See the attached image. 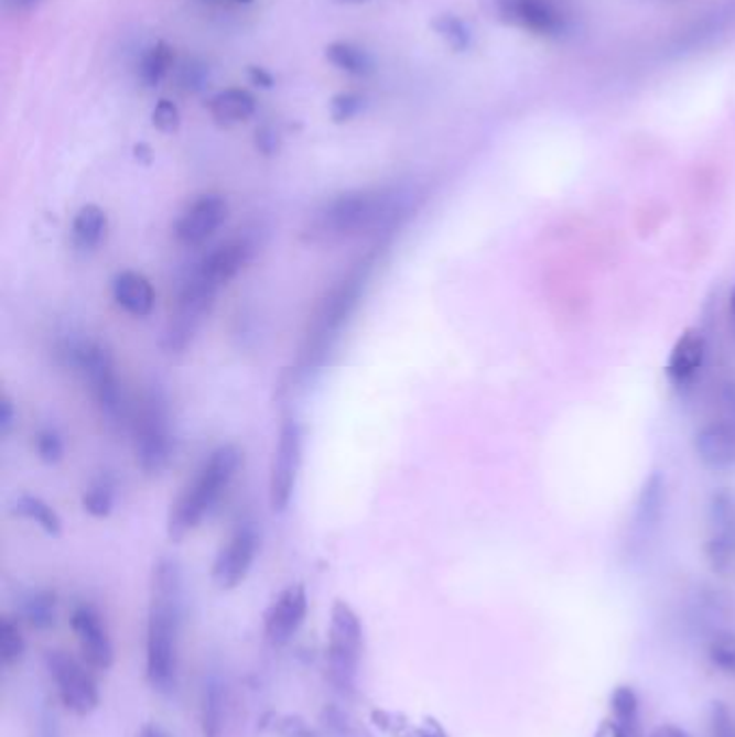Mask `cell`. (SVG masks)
I'll return each mask as SVG.
<instances>
[{"label": "cell", "instance_id": "2", "mask_svg": "<svg viewBox=\"0 0 735 737\" xmlns=\"http://www.w3.org/2000/svg\"><path fill=\"white\" fill-rule=\"evenodd\" d=\"M410 203V193L399 186L360 188L328 198L304 227L306 242L333 246L380 231L392 225Z\"/></svg>", "mask_w": 735, "mask_h": 737}, {"label": "cell", "instance_id": "16", "mask_svg": "<svg viewBox=\"0 0 735 737\" xmlns=\"http://www.w3.org/2000/svg\"><path fill=\"white\" fill-rule=\"evenodd\" d=\"M255 252V242L248 236H238L231 238L220 246H216L212 252H207L195 268L207 277L216 288H227L229 281H234L242 270L246 263L252 259Z\"/></svg>", "mask_w": 735, "mask_h": 737}, {"label": "cell", "instance_id": "3", "mask_svg": "<svg viewBox=\"0 0 735 737\" xmlns=\"http://www.w3.org/2000/svg\"><path fill=\"white\" fill-rule=\"evenodd\" d=\"M374 268H376V252L356 261L331 288V292L324 295L298 351L295 373L300 378H311L326 365L328 356L333 354V349L344 335L347 322L352 319L365 295Z\"/></svg>", "mask_w": 735, "mask_h": 737}, {"label": "cell", "instance_id": "26", "mask_svg": "<svg viewBox=\"0 0 735 737\" xmlns=\"http://www.w3.org/2000/svg\"><path fill=\"white\" fill-rule=\"evenodd\" d=\"M20 617L33 630H50L56 624V593L50 589L26 590L20 597Z\"/></svg>", "mask_w": 735, "mask_h": 737}, {"label": "cell", "instance_id": "48", "mask_svg": "<svg viewBox=\"0 0 735 737\" xmlns=\"http://www.w3.org/2000/svg\"><path fill=\"white\" fill-rule=\"evenodd\" d=\"M729 319H732V328L735 330V285L729 294Z\"/></svg>", "mask_w": 735, "mask_h": 737}, {"label": "cell", "instance_id": "4", "mask_svg": "<svg viewBox=\"0 0 735 737\" xmlns=\"http://www.w3.org/2000/svg\"><path fill=\"white\" fill-rule=\"evenodd\" d=\"M245 466V451L238 444H220L201 464L195 477L180 491L169 509L166 535L171 541L188 538L220 502Z\"/></svg>", "mask_w": 735, "mask_h": 737}, {"label": "cell", "instance_id": "10", "mask_svg": "<svg viewBox=\"0 0 735 737\" xmlns=\"http://www.w3.org/2000/svg\"><path fill=\"white\" fill-rule=\"evenodd\" d=\"M488 15L538 37H559L568 22L552 0H482Z\"/></svg>", "mask_w": 735, "mask_h": 737}, {"label": "cell", "instance_id": "12", "mask_svg": "<svg viewBox=\"0 0 735 737\" xmlns=\"http://www.w3.org/2000/svg\"><path fill=\"white\" fill-rule=\"evenodd\" d=\"M261 548V535L252 522H242L227 543L218 550L214 565H212V583L218 590L238 589L255 561Z\"/></svg>", "mask_w": 735, "mask_h": 737}, {"label": "cell", "instance_id": "36", "mask_svg": "<svg viewBox=\"0 0 735 737\" xmlns=\"http://www.w3.org/2000/svg\"><path fill=\"white\" fill-rule=\"evenodd\" d=\"M707 655L716 669L735 675V635H721L712 640Z\"/></svg>", "mask_w": 735, "mask_h": 737}, {"label": "cell", "instance_id": "22", "mask_svg": "<svg viewBox=\"0 0 735 737\" xmlns=\"http://www.w3.org/2000/svg\"><path fill=\"white\" fill-rule=\"evenodd\" d=\"M108 234V216L96 205L87 203L78 209L72 223V245L80 252H94Z\"/></svg>", "mask_w": 735, "mask_h": 737}, {"label": "cell", "instance_id": "38", "mask_svg": "<svg viewBox=\"0 0 735 737\" xmlns=\"http://www.w3.org/2000/svg\"><path fill=\"white\" fill-rule=\"evenodd\" d=\"M255 149L266 155L272 158L281 151V134L277 132V128H272L270 123H263L255 130Z\"/></svg>", "mask_w": 735, "mask_h": 737}, {"label": "cell", "instance_id": "17", "mask_svg": "<svg viewBox=\"0 0 735 737\" xmlns=\"http://www.w3.org/2000/svg\"><path fill=\"white\" fill-rule=\"evenodd\" d=\"M694 453L710 470H729L735 466V423L712 421L694 436Z\"/></svg>", "mask_w": 735, "mask_h": 737}, {"label": "cell", "instance_id": "41", "mask_svg": "<svg viewBox=\"0 0 735 737\" xmlns=\"http://www.w3.org/2000/svg\"><path fill=\"white\" fill-rule=\"evenodd\" d=\"M712 736L714 737H735V727L729 712L718 705L714 707V716H712Z\"/></svg>", "mask_w": 735, "mask_h": 737}, {"label": "cell", "instance_id": "49", "mask_svg": "<svg viewBox=\"0 0 735 737\" xmlns=\"http://www.w3.org/2000/svg\"><path fill=\"white\" fill-rule=\"evenodd\" d=\"M342 4H363V2H369V0H337Z\"/></svg>", "mask_w": 735, "mask_h": 737}, {"label": "cell", "instance_id": "8", "mask_svg": "<svg viewBox=\"0 0 735 737\" xmlns=\"http://www.w3.org/2000/svg\"><path fill=\"white\" fill-rule=\"evenodd\" d=\"M220 288H216L212 281H207L198 270H193L180 288V294L175 300V308L169 317V324L162 333V347L166 351H184L193 344L201 324L209 315V311L216 304V295Z\"/></svg>", "mask_w": 735, "mask_h": 737}, {"label": "cell", "instance_id": "46", "mask_svg": "<svg viewBox=\"0 0 735 737\" xmlns=\"http://www.w3.org/2000/svg\"><path fill=\"white\" fill-rule=\"evenodd\" d=\"M137 737H171L160 725H155V723H149V725H145L141 731H139V736Z\"/></svg>", "mask_w": 735, "mask_h": 737}, {"label": "cell", "instance_id": "39", "mask_svg": "<svg viewBox=\"0 0 735 737\" xmlns=\"http://www.w3.org/2000/svg\"><path fill=\"white\" fill-rule=\"evenodd\" d=\"M272 729L281 737H317L306 720L298 716H277Z\"/></svg>", "mask_w": 735, "mask_h": 737}, {"label": "cell", "instance_id": "20", "mask_svg": "<svg viewBox=\"0 0 735 737\" xmlns=\"http://www.w3.org/2000/svg\"><path fill=\"white\" fill-rule=\"evenodd\" d=\"M225 716H227V690H225V682H223V678L216 671H212L205 678L203 696H201V727H203V736H223Z\"/></svg>", "mask_w": 735, "mask_h": 737}, {"label": "cell", "instance_id": "21", "mask_svg": "<svg viewBox=\"0 0 735 737\" xmlns=\"http://www.w3.org/2000/svg\"><path fill=\"white\" fill-rule=\"evenodd\" d=\"M667 505V488L664 477L660 473H651L649 479H645V486L638 494L637 509H635V527L640 533H651L664 513Z\"/></svg>", "mask_w": 735, "mask_h": 737}, {"label": "cell", "instance_id": "47", "mask_svg": "<svg viewBox=\"0 0 735 737\" xmlns=\"http://www.w3.org/2000/svg\"><path fill=\"white\" fill-rule=\"evenodd\" d=\"M134 153H137L139 162H145V164L151 162V149H149V145H145V143H139V145L134 148Z\"/></svg>", "mask_w": 735, "mask_h": 737}, {"label": "cell", "instance_id": "35", "mask_svg": "<svg viewBox=\"0 0 735 737\" xmlns=\"http://www.w3.org/2000/svg\"><path fill=\"white\" fill-rule=\"evenodd\" d=\"M151 123L162 134H175L182 126V112L177 104L166 98L158 99V104L151 110Z\"/></svg>", "mask_w": 735, "mask_h": 737}, {"label": "cell", "instance_id": "37", "mask_svg": "<svg viewBox=\"0 0 735 737\" xmlns=\"http://www.w3.org/2000/svg\"><path fill=\"white\" fill-rule=\"evenodd\" d=\"M35 451L44 464H58L65 455V443L58 432L54 430H42L35 436Z\"/></svg>", "mask_w": 735, "mask_h": 737}, {"label": "cell", "instance_id": "15", "mask_svg": "<svg viewBox=\"0 0 735 737\" xmlns=\"http://www.w3.org/2000/svg\"><path fill=\"white\" fill-rule=\"evenodd\" d=\"M309 613V597L302 583L281 590L263 615V635L274 647H283L294 639Z\"/></svg>", "mask_w": 735, "mask_h": 737}, {"label": "cell", "instance_id": "23", "mask_svg": "<svg viewBox=\"0 0 735 737\" xmlns=\"http://www.w3.org/2000/svg\"><path fill=\"white\" fill-rule=\"evenodd\" d=\"M209 112L220 126L245 123L257 112V99L246 89H225L209 99Z\"/></svg>", "mask_w": 735, "mask_h": 737}, {"label": "cell", "instance_id": "14", "mask_svg": "<svg viewBox=\"0 0 735 737\" xmlns=\"http://www.w3.org/2000/svg\"><path fill=\"white\" fill-rule=\"evenodd\" d=\"M229 218V203L223 195L209 193L201 195L195 203L177 218L175 240L186 248L203 246Z\"/></svg>", "mask_w": 735, "mask_h": 737}, {"label": "cell", "instance_id": "30", "mask_svg": "<svg viewBox=\"0 0 735 737\" xmlns=\"http://www.w3.org/2000/svg\"><path fill=\"white\" fill-rule=\"evenodd\" d=\"M432 29L453 52H466L473 46V31L468 22L455 13L436 15L432 20Z\"/></svg>", "mask_w": 735, "mask_h": 737}, {"label": "cell", "instance_id": "43", "mask_svg": "<svg viewBox=\"0 0 735 737\" xmlns=\"http://www.w3.org/2000/svg\"><path fill=\"white\" fill-rule=\"evenodd\" d=\"M248 80L255 87H261V89H272L274 87V76L266 67H259V65L248 67Z\"/></svg>", "mask_w": 735, "mask_h": 737}, {"label": "cell", "instance_id": "40", "mask_svg": "<svg viewBox=\"0 0 735 737\" xmlns=\"http://www.w3.org/2000/svg\"><path fill=\"white\" fill-rule=\"evenodd\" d=\"M37 737H63L58 716L50 703H44L37 712Z\"/></svg>", "mask_w": 735, "mask_h": 737}, {"label": "cell", "instance_id": "31", "mask_svg": "<svg viewBox=\"0 0 735 737\" xmlns=\"http://www.w3.org/2000/svg\"><path fill=\"white\" fill-rule=\"evenodd\" d=\"M26 642L20 632V626L11 617H2L0 621V660L4 669H13L24 658Z\"/></svg>", "mask_w": 735, "mask_h": 737}, {"label": "cell", "instance_id": "18", "mask_svg": "<svg viewBox=\"0 0 735 737\" xmlns=\"http://www.w3.org/2000/svg\"><path fill=\"white\" fill-rule=\"evenodd\" d=\"M110 294L119 308L132 317H148L155 306V292L145 274L137 270H121L110 283Z\"/></svg>", "mask_w": 735, "mask_h": 737}, {"label": "cell", "instance_id": "45", "mask_svg": "<svg viewBox=\"0 0 735 737\" xmlns=\"http://www.w3.org/2000/svg\"><path fill=\"white\" fill-rule=\"evenodd\" d=\"M651 737H690V736H688L684 729H680V727H675V725H662V727H658V729H656V731L651 734Z\"/></svg>", "mask_w": 735, "mask_h": 737}, {"label": "cell", "instance_id": "5", "mask_svg": "<svg viewBox=\"0 0 735 737\" xmlns=\"http://www.w3.org/2000/svg\"><path fill=\"white\" fill-rule=\"evenodd\" d=\"M67 365L83 376V380L89 384V391L98 401L99 410L112 421L121 423L128 416L126 397L121 391L117 369H115V356L110 347L94 339H80L69 344L63 351Z\"/></svg>", "mask_w": 735, "mask_h": 737}, {"label": "cell", "instance_id": "13", "mask_svg": "<svg viewBox=\"0 0 735 737\" xmlns=\"http://www.w3.org/2000/svg\"><path fill=\"white\" fill-rule=\"evenodd\" d=\"M69 626L78 640L83 660L96 671H108L115 662V647L98 608L89 601L76 604L69 617Z\"/></svg>", "mask_w": 735, "mask_h": 737}, {"label": "cell", "instance_id": "27", "mask_svg": "<svg viewBox=\"0 0 735 737\" xmlns=\"http://www.w3.org/2000/svg\"><path fill=\"white\" fill-rule=\"evenodd\" d=\"M11 511L20 518H26V520L35 522L44 533H48L50 538H61V533H63V520H61L58 511L40 496L20 494L13 500Z\"/></svg>", "mask_w": 735, "mask_h": 737}, {"label": "cell", "instance_id": "28", "mask_svg": "<svg viewBox=\"0 0 735 737\" xmlns=\"http://www.w3.org/2000/svg\"><path fill=\"white\" fill-rule=\"evenodd\" d=\"M175 54L166 42H155L139 63V80L145 89H155L173 69Z\"/></svg>", "mask_w": 735, "mask_h": 737}, {"label": "cell", "instance_id": "6", "mask_svg": "<svg viewBox=\"0 0 735 737\" xmlns=\"http://www.w3.org/2000/svg\"><path fill=\"white\" fill-rule=\"evenodd\" d=\"M363 644L365 635L360 617L347 601L337 599L331 610L326 662L333 686L344 694H352L356 689L363 660Z\"/></svg>", "mask_w": 735, "mask_h": 737}, {"label": "cell", "instance_id": "1", "mask_svg": "<svg viewBox=\"0 0 735 737\" xmlns=\"http://www.w3.org/2000/svg\"><path fill=\"white\" fill-rule=\"evenodd\" d=\"M184 613L182 567L171 556H160L153 563L149 581L148 640H145V673L151 689L158 694H173L177 689L180 664V630Z\"/></svg>", "mask_w": 735, "mask_h": 737}, {"label": "cell", "instance_id": "42", "mask_svg": "<svg viewBox=\"0 0 735 737\" xmlns=\"http://www.w3.org/2000/svg\"><path fill=\"white\" fill-rule=\"evenodd\" d=\"M15 423H18V410L13 401L7 394H2L0 397V436H9Z\"/></svg>", "mask_w": 735, "mask_h": 737}, {"label": "cell", "instance_id": "24", "mask_svg": "<svg viewBox=\"0 0 735 737\" xmlns=\"http://www.w3.org/2000/svg\"><path fill=\"white\" fill-rule=\"evenodd\" d=\"M610 736L640 737V705L630 686H619L610 694Z\"/></svg>", "mask_w": 735, "mask_h": 737}, {"label": "cell", "instance_id": "25", "mask_svg": "<svg viewBox=\"0 0 735 737\" xmlns=\"http://www.w3.org/2000/svg\"><path fill=\"white\" fill-rule=\"evenodd\" d=\"M326 61L337 67L339 72H344L347 76L354 78H367L376 72V61L374 56L360 46L352 44V42H333L328 44L326 50Z\"/></svg>", "mask_w": 735, "mask_h": 737}, {"label": "cell", "instance_id": "34", "mask_svg": "<svg viewBox=\"0 0 735 737\" xmlns=\"http://www.w3.org/2000/svg\"><path fill=\"white\" fill-rule=\"evenodd\" d=\"M710 518L721 535H735V498L732 494H716L710 505Z\"/></svg>", "mask_w": 735, "mask_h": 737}, {"label": "cell", "instance_id": "50", "mask_svg": "<svg viewBox=\"0 0 735 737\" xmlns=\"http://www.w3.org/2000/svg\"><path fill=\"white\" fill-rule=\"evenodd\" d=\"M236 2H245V4H248V2H252V0H236Z\"/></svg>", "mask_w": 735, "mask_h": 737}, {"label": "cell", "instance_id": "11", "mask_svg": "<svg viewBox=\"0 0 735 737\" xmlns=\"http://www.w3.org/2000/svg\"><path fill=\"white\" fill-rule=\"evenodd\" d=\"M302 466V430L295 419H285L279 430V441L274 446L270 464V507L283 513L294 498L295 481Z\"/></svg>", "mask_w": 735, "mask_h": 737}, {"label": "cell", "instance_id": "33", "mask_svg": "<svg viewBox=\"0 0 735 737\" xmlns=\"http://www.w3.org/2000/svg\"><path fill=\"white\" fill-rule=\"evenodd\" d=\"M365 108H367V98L356 94V91H342V94L333 96L331 106H328L331 119L337 126L354 121L356 117H360L365 112Z\"/></svg>", "mask_w": 735, "mask_h": 737}, {"label": "cell", "instance_id": "44", "mask_svg": "<svg viewBox=\"0 0 735 737\" xmlns=\"http://www.w3.org/2000/svg\"><path fill=\"white\" fill-rule=\"evenodd\" d=\"M721 401H723V419L735 423V382L725 387Z\"/></svg>", "mask_w": 735, "mask_h": 737}, {"label": "cell", "instance_id": "19", "mask_svg": "<svg viewBox=\"0 0 735 737\" xmlns=\"http://www.w3.org/2000/svg\"><path fill=\"white\" fill-rule=\"evenodd\" d=\"M703 360H705L703 335L699 330H687L671 349L667 362V376L675 384H687L701 371Z\"/></svg>", "mask_w": 735, "mask_h": 737}, {"label": "cell", "instance_id": "29", "mask_svg": "<svg viewBox=\"0 0 735 737\" xmlns=\"http://www.w3.org/2000/svg\"><path fill=\"white\" fill-rule=\"evenodd\" d=\"M115 496H117V484L112 475L101 473L83 494V507L94 518L99 520L108 518L115 507Z\"/></svg>", "mask_w": 735, "mask_h": 737}, {"label": "cell", "instance_id": "32", "mask_svg": "<svg viewBox=\"0 0 735 737\" xmlns=\"http://www.w3.org/2000/svg\"><path fill=\"white\" fill-rule=\"evenodd\" d=\"M212 83L209 65L201 58H186L177 69V85L184 94H203Z\"/></svg>", "mask_w": 735, "mask_h": 737}, {"label": "cell", "instance_id": "9", "mask_svg": "<svg viewBox=\"0 0 735 737\" xmlns=\"http://www.w3.org/2000/svg\"><path fill=\"white\" fill-rule=\"evenodd\" d=\"M46 669L58 701L76 716H89L98 709L99 689L91 666L63 649L46 653Z\"/></svg>", "mask_w": 735, "mask_h": 737}, {"label": "cell", "instance_id": "7", "mask_svg": "<svg viewBox=\"0 0 735 737\" xmlns=\"http://www.w3.org/2000/svg\"><path fill=\"white\" fill-rule=\"evenodd\" d=\"M134 453L137 464L148 475L164 473L175 457V438L171 432V414L160 391L143 399L134 419Z\"/></svg>", "mask_w": 735, "mask_h": 737}]
</instances>
